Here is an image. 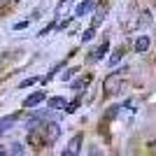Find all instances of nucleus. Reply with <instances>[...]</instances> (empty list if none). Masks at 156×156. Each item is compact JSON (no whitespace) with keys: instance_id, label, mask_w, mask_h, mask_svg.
<instances>
[{"instance_id":"5","label":"nucleus","mask_w":156,"mask_h":156,"mask_svg":"<svg viewBox=\"0 0 156 156\" xmlns=\"http://www.w3.org/2000/svg\"><path fill=\"white\" fill-rule=\"evenodd\" d=\"M93 7H96V0H82V2L75 7V14H72V16H75V19H79V16H86V14L91 12Z\"/></svg>"},{"instance_id":"2","label":"nucleus","mask_w":156,"mask_h":156,"mask_svg":"<svg viewBox=\"0 0 156 156\" xmlns=\"http://www.w3.org/2000/svg\"><path fill=\"white\" fill-rule=\"evenodd\" d=\"M47 100V93L44 91H33L28 98H23V103H21V107L23 110H33V107H37V105H42Z\"/></svg>"},{"instance_id":"1","label":"nucleus","mask_w":156,"mask_h":156,"mask_svg":"<svg viewBox=\"0 0 156 156\" xmlns=\"http://www.w3.org/2000/svg\"><path fill=\"white\" fill-rule=\"evenodd\" d=\"M126 72H128V68H119L117 72H112V75H107V79L103 82V89H105V93H112L114 91V84H121V77H124Z\"/></svg>"},{"instance_id":"12","label":"nucleus","mask_w":156,"mask_h":156,"mask_svg":"<svg viewBox=\"0 0 156 156\" xmlns=\"http://www.w3.org/2000/svg\"><path fill=\"white\" fill-rule=\"evenodd\" d=\"M105 14H107V7H100V12H96V16H93V26H100V23H103Z\"/></svg>"},{"instance_id":"13","label":"nucleus","mask_w":156,"mask_h":156,"mask_svg":"<svg viewBox=\"0 0 156 156\" xmlns=\"http://www.w3.org/2000/svg\"><path fill=\"white\" fill-rule=\"evenodd\" d=\"M121 58H124V51H121V49H117V51L110 56V68H117V63H119Z\"/></svg>"},{"instance_id":"19","label":"nucleus","mask_w":156,"mask_h":156,"mask_svg":"<svg viewBox=\"0 0 156 156\" xmlns=\"http://www.w3.org/2000/svg\"><path fill=\"white\" fill-rule=\"evenodd\" d=\"M65 2H70V0H65Z\"/></svg>"},{"instance_id":"14","label":"nucleus","mask_w":156,"mask_h":156,"mask_svg":"<svg viewBox=\"0 0 156 156\" xmlns=\"http://www.w3.org/2000/svg\"><path fill=\"white\" fill-rule=\"evenodd\" d=\"M77 72H79V68H68V70H65L63 75H61V79H63V82H70V79L75 77Z\"/></svg>"},{"instance_id":"8","label":"nucleus","mask_w":156,"mask_h":156,"mask_svg":"<svg viewBox=\"0 0 156 156\" xmlns=\"http://www.w3.org/2000/svg\"><path fill=\"white\" fill-rule=\"evenodd\" d=\"M47 105H49V110H65V105H68V100H65L63 96H54L47 100Z\"/></svg>"},{"instance_id":"17","label":"nucleus","mask_w":156,"mask_h":156,"mask_svg":"<svg viewBox=\"0 0 156 156\" xmlns=\"http://www.w3.org/2000/svg\"><path fill=\"white\" fill-rule=\"evenodd\" d=\"M9 154H23V144L14 142V144H12V149H9Z\"/></svg>"},{"instance_id":"15","label":"nucleus","mask_w":156,"mask_h":156,"mask_svg":"<svg viewBox=\"0 0 156 156\" xmlns=\"http://www.w3.org/2000/svg\"><path fill=\"white\" fill-rule=\"evenodd\" d=\"M37 82H40L37 77H28V79H23V82L19 84V89H30V86H35Z\"/></svg>"},{"instance_id":"3","label":"nucleus","mask_w":156,"mask_h":156,"mask_svg":"<svg viewBox=\"0 0 156 156\" xmlns=\"http://www.w3.org/2000/svg\"><path fill=\"white\" fill-rule=\"evenodd\" d=\"M149 47H151V37H149V35H137V37L133 40V49H135V54L149 51Z\"/></svg>"},{"instance_id":"11","label":"nucleus","mask_w":156,"mask_h":156,"mask_svg":"<svg viewBox=\"0 0 156 156\" xmlns=\"http://www.w3.org/2000/svg\"><path fill=\"white\" fill-rule=\"evenodd\" d=\"M96 28H98V26H93V23H91L89 28H86V30H84V35H82V42H91V40H93V35H96Z\"/></svg>"},{"instance_id":"7","label":"nucleus","mask_w":156,"mask_h":156,"mask_svg":"<svg viewBox=\"0 0 156 156\" xmlns=\"http://www.w3.org/2000/svg\"><path fill=\"white\" fill-rule=\"evenodd\" d=\"M91 79H93L91 75H84L82 79H77V82H72V91H77L79 96H82V93L86 91V86H89V82H91Z\"/></svg>"},{"instance_id":"10","label":"nucleus","mask_w":156,"mask_h":156,"mask_svg":"<svg viewBox=\"0 0 156 156\" xmlns=\"http://www.w3.org/2000/svg\"><path fill=\"white\" fill-rule=\"evenodd\" d=\"M79 105H82V98H75V100H70V103L65 105V112H68V114H72V112H77L79 110Z\"/></svg>"},{"instance_id":"18","label":"nucleus","mask_w":156,"mask_h":156,"mask_svg":"<svg viewBox=\"0 0 156 156\" xmlns=\"http://www.w3.org/2000/svg\"><path fill=\"white\" fill-rule=\"evenodd\" d=\"M12 28H14V30H23V28H28V19L26 21H16Z\"/></svg>"},{"instance_id":"4","label":"nucleus","mask_w":156,"mask_h":156,"mask_svg":"<svg viewBox=\"0 0 156 156\" xmlns=\"http://www.w3.org/2000/svg\"><path fill=\"white\" fill-rule=\"evenodd\" d=\"M82 140H84V135H82V133H77V135H75L70 142H68V147L63 149V154H65V156L79 154V149H82Z\"/></svg>"},{"instance_id":"16","label":"nucleus","mask_w":156,"mask_h":156,"mask_svg":"<svg viewBox=\"0 0 156 156\" xmlns=\"http://www.w3.org/2000/svg\"><path fill=\"white\" fill-rule=\"evenodd\" d=\"M54 28H56V21H51V23H47V26L42 28V30H40V33H37V35H40V37H42V35H47V33H51Z\"/></svg>"},{"instance_id":"6","label":"nucleus","mask_w":156,"mask_h":156,"mask_svg":"<svg viewBox=\"0 0 156 156\" xmlns=\"http://www.w3.org/2000/svg\"><path fill=\"white\" fill-rule=\"evenodd\" d=\"M107 51H110V40H105V42H103L100 47H98V49H93V51H91V56H89V61H103Z\"/></svg>"},{"instance_id":"9","label":"nucleus","mask_w":156,"mask_h":156,"mask_svg":"<svg viewBox=\"0 0 156 156\" xmlns=\"http://www.w3.org/2000/svg\"><path fill=\"white\" fill-rule=\"evenodd\" d=\"M16 119H19V112H16V114H9V117H5V119H0V135H2L5 130H9V126H12Z\"/></svg>"}]
</instances>
